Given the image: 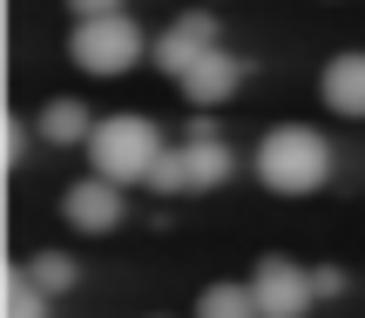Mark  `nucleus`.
<instances>
[{
    "instance_id": "9b49d317",
    "label": "nucleus",
    "mask_w": 365,
    "mask_h": 318,
    "mask_svg": "<svg viewBox=\"0 0 365 318\" xmlns=\"http://www.w3.org/2000/svg\"><path fill=\"white\" fill-rule=\"evenodd\" d=\"M196 318H257V298H250V284H210L196 298Z\"/></svg>"
},
{
    "instance_id": "4468645a",
    "label": "nucleus",
    "mask_w": 365,
    "mask_h": 318,
    "mask_svg": "<svg viewBox=\"0 0 365 318\" xmlns=\"http://www.w3.org/2000/svg\"><path fill=\"white\" fill-rule=\"evenodd\" d=\"M75 14H81V21H115L122 0H75Z\"/></svg>"
},
{
    "instance_id": "39448f33",
    "label": "nucleus",
    "mask_w": 365,
    "mask_h": 318,
    "mask_svg": "<svg viewBox=\"0 0 365 318\" xmlns=\"http://www.w3.org/2000/svg\"><path fill=\"white\" fill-rule=\"evenodd\" d=\"M217 48H223V41H217V21H210L203 7H190V14H176V21L163 27V41H156L149 54H156V68H163V75H176V81H182L190 68H203Z\"/></svg>"
},
{
    "instance_id": "9d476101",
    "label": "nucleus",
    "mask_w": 365,
    "mask_h": 318,
    "mask_svg": "<svg viewBox=\"0 0 365 318\" xmlns=\"http://www.w3.org/2000/svg\"><path fill=\"white\" fill-rule=\"evenodd\" d=\"M21 278L27 284H34V292H68V284H75V257H68V251H34V257H27V265H21Z\"/></svg>"
},
{
    "instance_id": "20e7f679",
    "label": "nucleus",
    "mask_w": 365,
    "mask_h": 318,
    "mask_svg": "<svg viewBox=\"0 0 365 318\" xmlns=\"http://www.w3.org/2000/svg\"><path fill=\"white\" fill-rule=\"evenodd\" d=\"M250 298H257V318H304V305L318 298V278L298 271L291 257H257Z\"/></svg>"
},
{
    "instance_id": "0eeeda50",
    "label": "nucleus",
    "mask_w": 365,
    "mask_h": 318,
    "mask_svg": "<svg viewBox=\"0 0 365 318\" xmlns=\"http://www.w3.org/2000/svg\"><path fill=\"white\" fill-rule=\"evenodd\" d=\"M237 81H244V61H237L230 48H217L203 68H190V75H182V95H190V102H196V116H203V108L230 102V95H237Z\"/></svg>"
},
{
    "instance_id": "f8f14e48",
    "label": "nucleus",
    "mask_w": 365,
    "mask_h": 318,
    "mask_svg": "<svg viewBox=\"0 0 365 318\" xmlns=\"http://www.w3.org/2000/svg\"><path fill=\"white\" fill-rule=\"evenodd\" d=\"M7 318H48V292H34L21 271L7 278Z\"/></svg>"
},
{
    "instance_id": "f257e3e1",
    "label": "nucleus",
    "mask_w": 365,
    "mask_h": 318,
    "mask_svg": "<svg viewBox=\"0 0 365 318\" xmlns=\"http://www.w3.org/2000/svg\"><path fill=\"white\" fill-rule=\"evenodd\" d=\"M257 176L271 190H284V197H304V190H318L331 176V143L312 122H277L257 143Z\"/></svg>"
},
{
    "instance_id": "423d86ee",
    "label": "nucleus",
    "mask_w": 365,
    "mask_h": 318,
    "mask_svg": "<svg viewBox=\"0 0 365 318\" xmlns=\"http://www.w3.org/2000/svg\"><path fill=\"white\" fill-rule=\"evenodd\" d=\"M61 210H68V224H75V230L102 237V230H115V224H122V190H115V183H102V176H81V183L61 197Z\"/></svg>"
},
{
    "instance_id": "7ed1b4c3",
    "label": "nucleus",
    "mask_w": 365,
    "mask_h": 318,
    "mask_svg": "<svg viewBox=\"0 0 365 318\" xmlns=\"http://www.w3.org/2000/svg\"><path fill=\"white\" fill-rule=\"evenodd\" d=\"M68 54H75L81 75H122V68L143 61V27L129 14H115V21H75Z\"/></svg>"
},
{
    "instance_id": "1a4fd4ad",
    "label": "nucleus",
    "mask_w": 365,
    "mask_h": 318,
    "mask_svg": "<svg viewBox=\"0 0 365 318\" xmlns=\"http://www.w3.org/2000/svg\"><path fill=\"white\" fill-rule=\"evenodd\" d=\"M41 135H48L54 149H61V143H81V149H88V135H95V116H88L81 102H68V95H54V102L41 108Z\"/></svg>"
},
{
    "instance_id": "ddd939ff",
    "label": "nucleus",
    "mask_w": 365,
    "mask_h": 318,
    "mask_svg": "<svg viewBox=\"0 0 365 318\" xmlns=\"http://www.w3.org/2000/svg\"><path fill=\"white\" fill-rule=\"evenodd\" d=\"M149 183H156V190H190V183H182V156H176V149H163V163H156Z\"/></svg>"
},
{
    "instance_id": "6e6552de",
    "label": "nucleus",
    "mask_w": 365,
    "mask_h": 318,
    "mask_svg": "<svg viewBox=\"0 0 365 318\" xmlns=\"http://www.w3.org/2000/svg\"><path fill=\"white\" fill-rule=\"evenodd\" d=\"M318 95H325V108H339V116H365V54H339V61L318 75Z\"/></svg>"
},
{
    "instance_id": "f03ea898",
    "label": "nucleus",
    "mask_w": 365,
    "mask_h": 318,
    "mask_svg": "<svg viewBox=\"0 0 365 318\" xmlns=\"http://www.w3.org/2000/svg\"><path fill=\"white\" fill-rule=\"evenodd\" d=\"M88 163H95V176L102 183H149L156 176V163H163V135H156V122L149 116H108V122H95V135H88Z\"/></svg>"
}]
</instances>
